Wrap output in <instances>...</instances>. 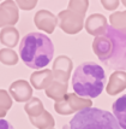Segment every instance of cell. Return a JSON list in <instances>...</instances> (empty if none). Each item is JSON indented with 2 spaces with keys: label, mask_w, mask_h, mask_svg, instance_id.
Wrapping results in <instances>:
<instances>
[{
  "label": "cell",
  "mask_w": 126,
  "mask_h": 129,
  "mask_svg": "<svg viewBox=\"0 0 126 129\" xmlns=\"http://www.w3.org/2000/svg\"><path fill=\"white\" fill-rule=\"evenodd\" d=\"M93 50L104 67L126 69V31L108 25L101 36L93 41Z\"/></svg>",
  "instance_id": "6da1fadb"
},
{
  "label": "cell",
  "mask_w": 126,
  "mask_h": 129,
  "mask_svg": "<svg viewBox=\"0 0 126 129\" xmlns=\"http://www.w3.org/2000/svg\"><path fill=\"white\" fill-rule=\"evenodd\" d=\"M19 54L28 68L43 69L53 59L54 45L46 34L29 33L21 41Z\"/></svg>",
  "instance_id": "7a4b0ae2"
},
{
  "label": "cell",
  "mask_w": 126,
  "mask_h": 129,
  "mask_svg": "<svg viewBox=\"0 0 126 129\" xmlns=\"http://www.w3.org/2000/svg\"><path fill=\"white\" fill-rule=\"evenodd\" d=\"M106 73L103 68L95 62L79 64L72 76V88L82 98H96L104 89Z\"/></svg>",
  "instance_id": "3957f363"
},
{
  "label": "cell",
  "mask_w": 126,
  "mask_h": 129,
  "mask_svg": "<svg viewBox=\"0 0 126 129\" xmlns=\"http://www.w3.org/2000/svg\"><path fill=\"white\" fill-rule=\"evenodd\" d=\"M70 129H121L113 113L90 107L79 111L70 121Z\"/></svg>",
  "instance_id": "277c9868"
},
{
  "label": "cell",
  "mask_w": 126,
  "mask_h": 129,
  "mask_svg": "<svg viewBox=\"0 0 126 129\" xmlns=\"http://www.w3.org/2000/svg\"><path fill=\"white\" fill-rule=\"evenodd\" d=\"M58 23L60 25L61 30L66 34L70 35H75L78 34L84 27V17L85 15L79 13L73 10H64L58 13Z\"/></svg>",
  "instance_id": "5b68a950"
},
{
  "label": "cell",
  "mask_w": 126,
  "mask_h": 129,
  "mask_svg": "<svg viewBox=\"0 0 126 129\" xmlns=\"http://www.w3.org/2000/svg\"><path fill=\"white\" fill-rule=\"evenodd\" d=\"M72 69H73V63L71 58H69L67 56H59L54 60L53 69H52L54 80L67 84Z\"/></svg>",
  "instance_id": "8992f818"
},
{
  "label": "cell",
  "mask_w": 126,
  "mask_h": 129,
  "mask_svg": "<svg viewBox=\"0 0 126 129\" xmlns=\"http://www.w3.org/2000/svg\"><path fill=\"white\" fill-rule=\"evenodd\" d=\"M19 19L18 6L15 1H4L0 4V28L13 27Z\"/></svg>",
  "instance_id": "52a82bcc"
},
{
  "label": "cell",
  "mask_w": 126,
  "mask_h": 129,
  "mask_svg": "<svg viewBox=\"0 0 126 129\" xmlns=\"http://www.w3.org/2000/svg\"><path fill=\"white\" fill-rule=\"evenodd\" d=\"M9 92L10 95L18 103H27L33 98V87L25 80H17L11 83Z\"/></svg>",
  "instance_id": "ba28073f"
},
{
  "label": "cell",
  "mask_w": 126,
  "mask_h": 129,
  "mask_svg": "<svg viewBox=\"0 0 126 129\" xmlns=\"http://www.w3.org/2000/svg\"><path fill=\"white\" fill-rule=\"evenodd\" d=\"M34 22L37 29L52 34L54 31L55 27L58 25V17L48 10H40L36 12V15L34 17Z\"/></svg>",
  "instance_id": "9c48e42d"
},
{
  "label": "cell",
  "mask_w": 126,
  "mask_h": 129,
  "mask_svg": "<svg viewBox=\"0 0 126 129\" xmlns=\"http://www.w3.org/2000/svg\"><path fill=\"white\" fill-rule=\"evenodd\" d=\"M84 27H85L87 33L96 38V36H101L106 31V29L108 27V23H107V18L103 15L94 13V15H90L85 19Z\"/></svg>",
  "instance_id": "30bf717a"
},
{
  "label": "cell",
  "mask_w": 126,
  "mask_h": 129,
  "mask_svg": "<svg viewBox=\"0 0 126 129\" xmlns=\"http://www.w3.org/2000/svg\"><path fill=\"white\" fill-rule=\"evenodd\" d=\"M54 81L53 73L49 69H43V70H37L31 74L30 76V84L35 89H47Z\"/></svg>",
  "instance_id": "8fae6325"
},
{
  "label": "cell",
  "mask_w": 126,
  "mask_h": 129,
  "mask_svg": "<svg viewBox=\"0 0 126 129\" xmlns=\"http://www.w3.org/2000/svg\"><path fill=\"white\" fill-rule=\"evenodd\" d=\"M126 89V73L122 70H118L110 75L106 90L109 95H116Z\"/></svg>",
  "instance_id": "7c38bea8"
},
{
  "label": "cell",
  "mask_w": 126,
  "mask_h": 129,
  "mask_svg": "<svg viewBox=\"0 0 126 129\" xmlns=\"http://www.w3.org/2000/svg\"><path fill=\"white\" fill-rule=\"evenodd\" d=\"M113 116L118 121L121 129H126V94L121 95L113 103Z\"/></svg>",
  "instance_id": "4fadbf2b"
},
{
  "label": "cell",
  "mask_w": 126,
  "mask_h": 129,
  "mask_svg": "<svg viewBox=\"0 0 126 129\" xmlns=\"http://www.w3.org/2000/svg\"><path fill=\"white\" fill-rule=\"evenodd\" d=\"M65 100L69 103L70 107L72 109L73 112H79L85 109H90L93 106V101L91 99H87V98H82V96L77 95L76 93H67Z\"/></svg>",
  "instance_id": "5bb4252c"
},
{
  "label": "cell",
  "mask_w": 126,
  "mask_h": 129,
  "mask_svg": "<svg viewBox=\"0 0 126 129\" xmlns=\"http://www.w3.org/2000/svg\"><path fill=\"white\" fill-rule=\"evenodd\" d=\"M19 41V33L15 27H6L0 31V42L7 48L16 47Z\"/></svg>",
  "instance_id": "9a60e30c"
},
{
  "label": "cell",
  "mask_w": 126,
  "mask_h": 129,
  "mask_svg": "<svg viewBox=\"0 0 126 129\" xmlns=\"http://www.w3.org/2000/svg\"><path fill=\"white\" fill-rule=\"evenodd\" d=\"M46 94H47L48 98L53 99L55 103L64 100L66 98V95H67V84L61 83L59 81H55L54 80L53 83L46 89Z\"/></svg>",
  "instance_id": "2e32d148"
},
{
  "label": "cell",
  "mask_w": 126,
  "mask_h": 129,
  "mask_svg": "<svg viewBox=\"0 0 126 129\" xmlns=\"http://www.w3.org/2000/svg\"><path fill=\"white\" fill-rule=\"evenodd\" d=\"M29 121L37 129H53V127L55 125V121L53 116L46 110L36 117H29Z\"/></svg>",
  "instance_id": "e0dca14e"
},
{
  "label": "cell",
  "mask_w": 126,
  "mask_h": 129,
  "mask_svg": "<svg viewBox=\"0 0 126 129\" xmlns=\"http://www.w3.org/2000/svg\"><path fill=\"white\" fill-rule=\"evenodd\" d=\"M24 110L25 112L28 113L29 117H36L38 115L44 111V107H43V104L42 101L40 100L38 98H31L29 101H27L25 106H24Z\"/></svg>",
  "instance_id": "ac0fdd59"
},
{
  "label": "cell",
  "mask_w": 126,
  "mask_h": 129,
  "mask_svg": "<svg viewBox=\"0 0 126 129\" xmlns=\"http://www.w3.org/2000/svg\"><path fill=\"white\" fill-rule=\"evenodd\" d=\"M110 27L126 31V11L122 12H113L109 16Z\"/></svg>",
  "instance_id": "d6986e66"
},
{
  "label": "cell",
  "mask_w": 126,
  "mask_h": 129,
  "mask_svg": "<svg viewBox=\"0 0 126 129\" xmlns=\"http://www.w3.org/2000/svg\"><path fill=\"white\" fill-rule=\"evenodd\" d=\"M18 54L12 48H3L0 50V63L5 65H16L18 63Z\"/></svg>",
  "instance_id": "ffe728a7"
},
{
  "label": "cell",
  "mask_w": 126,
  "mask_h": 129,
  "mask_svg": "<svg viewBox=\"0 0 126 129\" xmlns=\"http://www.w3.org/2000/svg\"><path fill=\"white\" fill-rule=\"evenodd\" d=\"M54 110L56 111V113L62 115V116H67V115L73 113L72 109L70 107L69 103H67L65 99H64V100H61V101H56V103L54 104Z\"/></svg>",
  "instance_id": "44dd1931"
},
{
  "label": "cell",
  "mask_w": 126,
  "mask_h": 129,
  "mask_svg": "<svg viewBox=\"0 0 126 129\" xmlns=\"http://www.w3.org/2000/svg\"><path fill=\"white\" fill-rule=\"evenodd\" d=\"M88 7H89V1L83 0V1H70L67 9L85 15V13H87V10H88Z\"/></svg>",
  "instance_id": "7402d4cb"
},
{
  "label": "cell",
  "mask_w": 126,
  "mask_h": 129,
  "mask_svg": "<svg viewBox=\"0 0 126 129\" xmlns=\"http://www.w3.org/2000/svg\"><path fill=\"white\" fill-rule=\"evenodd\" d=\"M0 107L9 111L12 107V98L11 95L4 89H0Z\"/></svg>",
  "instance_id": "603a6c76"
},
{
  "label": "cell",
  "mask_w": 126,
  "mask_h": 129,
  "mask_svg": "<svg viewBox=\"0 0 126 129\" xmlns=\"http://www.w3.org/2000/svg\"><path fill=\"white\" fill-rule=\"evenodd\" d=\"M16 5L19 7V9H22L24 11H29V10H31L34 9L35 6L37 5V1L36 0H19V1H17Z\"/></svg>",
  "instance_id": "cb8c5ba5"
},
{
  "label": "cell",
  "mask_w": 126,
  "mask_h": 129,
  "mask_svg": "<svg viewBox=\"0 0 126 129\" xmlns=\"http://www.w3.org/2000/svg\"><path fill=\"white\" fill-rule=\"evenodd\" d=\"M101 4H102V6H103L106 10H109V11H114L115 9H118V6H119V1H106V0H103V1H101Z\"/></svg>",
  "instance_id": "d4e9b609"
},
{
  "label": "cell",
  "mask_w": 126,
  "mask_h": 129,
  "mask_svg": "<svg viewBox=\"0 0 126 129\" xmlns=\"http://www.w3.org/2000/svg\"><path fill=\"white\" fill-rule=\"evenodd\" d=\"M0 129H15V128H13V125H12L9 121L1 118V119H0Z\"/></svg>",
  "instance_id": "484cf974"
},
{
  "label": "cell",
  "mask_w": 126,
  "mask_h": 129,
  "mask_svg": "<svg viewBox=\"0 0 126 129\" xmlns=\"http://www.w3.org/2000/svg\"><path fill=\"white\" fill-rule=\"evenodd\" d=\"M6 113H7V111L0 107V119H1V118H4V117H5V116H6Z\"/></svg>",
  "instance_id": "4316f807"
},
{
  "label": "cell",
  "mask_w": 126,
  "mask_h": 129,
  "mask_svg": "<svg viewBox=\"0 0 126 129\" xmlns=\"http://www.w3.org/2000/svg\"><path fill=\"white\" fill-rule=\"evenodd\" d=\"M122 5H124V6L126 7V0H124V1H122Z\"/></svg>",
  "instance_id": "83f0119b"
},
{
  "label": "cell",
  "mask_w": 126,
  "mask_h": 129,
  "mask_svg": "<svg viewBox=\"0 0 126 129\" xmlns=\"http://www.w3.org/2000/svg\"><path fill=\"white\" fill-rule=\"evenodd\" d=\"M53 129H54V128H53Z\"/></svg>",
  "instance_id": "f1b7e54d"
}]
</instances>
